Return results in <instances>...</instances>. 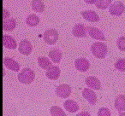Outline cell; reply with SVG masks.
<instances>
[{"label": "cell", "mask_w": 125, "mask_h": 116, "mask_svg": "<svg viewBox=\"0 0 125 116\" xmlns=\"http://www.w3.org/2000/svg\"><path fill=\"white\" fill-rule=\"evenodd\" d=\"M112 0H97L96 2V7L99 9H105L109 8L111 4Z\"/></svg>", "instance_id": "obj_23"}, {"label": "cell", "mask_w": 125, "mask_h": 116, "mask_svg": "<svg viewBox=\"0 0 125 116\" xmlns=\"http://www.w3.org/2000/svg\"><path fill=\"white\" fill-rule=\"evenodd\" d=\"M71 87L69 85H66V84L59 85L56 88V94H57V97H61V98H68L71 94Z\"/></svg>", "instance_id": "obj_4"}, {"label": "cell", "mask_w": 125, "mask_h": 116, "mask_svg": "<svg viewBox=\"0 0 125 116\" xmlns=\"http://www.w3.org/2000/svg\"><path fill=\"white\" fill-rule=\"evenodd\" d=\"M92 54L99 59H104L107 55V45L103 42H95L91 46Z\"/></svg>", "instance_id": "obj_1"}, {"label": "cell", "mask_w": 125, "mask_h": 116, "mask_svg": "<svg viewBox=\"0 0 125 116\" xmlns=\"http://www.w3.org/2000/svg\"><path fill=\"white\" fill-rule=\"evenodd\" d=\"M35 73L31 68H23L18 74V80L21 84L25 85H29L34 80Z\"/></svg>", "instance_id": "obj_2"}, {"label": "cell", "mask_w": 125, "mask_h": 116, "mask_svg": "<svg viewBox=\"0 0 125 116\" xmlns=\"http://www.w3.org/2000/svg\"><path fill=\"white\" fill-rule=\"evenodd\" d=\"M114 106L118 113L125 111V95H119L115 100Z\"/></svg>", "instance_id": "obj_19"}, {"label": "cell", "mask_w": 125, "mask_h": 116, "mask_svg": "<svg viewBox=\"0 0 125 116\" xmlns=\"http://www.w3.org/2000/svg\"><path fill=\"white\" fill-rule=\"evenodd\" d=\"M32 9L33 11L38 13H42L45 10V4L42 0H33L32 1Z\"/></svg>", "instance_id": "obj_21"}, {"label": "cell", "mask_w": 125, "mask_h": 116, "mask_svg": "<svg viewBox=\"0 0 125 116\" xmlns=\"http://www.w3.org/2000/svg\"><path fill=\"white\" fill-rule=\"evenodd\" d=\"M38 64L41 68L47 70L49 68L52 66V62L51 59H49L48 57L40 56L38 57Z\"/></svg>", "instance_id": "obj_20"}, {"label": "cell", "mask_w": 125, "mask_h": 116, "mask_svg": "<svg viewBox=\"0 0 125 116\" xmlns=\"http://www.w3.org/2000/svg\"><path fill=\"white\" fill-rule=\"evenodd\" d=\"M63 107L70 113H75L79 110V105L74 100H66L63 103Z\"/></svg>", "instance_id": "obj_17"}, {"label": "cell", "mask_w": 125, "mask_h": 116, "mask_svg": "<svg viewBox=\"0 0 125 116\" xmlns=\"http://www.w3.org/2000/svg\"><path fill=\"white\" fill-rule=\"evenodd\" d=\"M116 45L117 48L122 51H125V37L122 36L120 38H118V39L116 40Z\"/></svg>", "instance_id": "obj_26"}, {"label": "cell", "mask_w": 125, "mask_h": 116, "mask_svg": "<svg viewBox=\"0 0 125 116\" xmlns=\"http://www.w3.org/2000/svg\"><path fill=\"white\" fill-rule=\"evenodd\" d=\"M90 62L84 57H80L75 61V67L78 71L80 72H87L90 68Z\"/></svg>", "instance_id": "obj_7"}, {"label": "cell", "mask_w": 125, "mask_h": 116, "mask_svg": "<svg viewBox=\"0 0 125 116\" xmlns=\"http://www.w3.org/2000/svg\"><path fill=\"white\" fill-rule=\"evenodd\" d=\"M119 115H120V116H125V111H123V112H120V113H119Z\"/></svg>", "instance_id": "obj_31"}, {"label": "cell", "mask_w": 125, "mask_h": 116, "mask_svg": "<svg viewBox=\"0 0 125 116\" xmlns=\"http://www.w3.org/2000/svg\"><path fill=\"white\" fill-rule=\"evenodd\" d=\"M62 53L58 48H54L52 50H50L49 52V58L52 60V62L53 63H59L62 60Z\"/></svg>", "instance_id": "obj_15"}, {"label": "cell", "mask_w": 125, "mask_h": 116, "mask_svg": "<svg viewBox=\"0 0 125 116\" xmlns=\"http://www.w3.org/2000/svg\"><path fill=\"white\" fill-rule=\"evenodd\" d=\"M3 45L5 48L9 50H15L17 47V43L16 39L12 36L7 34H4L3 36Z\"/></svg>", "instance_id": "obj_12"}, {"label": "cell", "mask_w": 125, "mask_h": 116, "mask_svg": "<svg viewBox=\"0 0 125 116\" xmlns=\"http://www.w3.org/2000/svg\"><path fill=\"white\" fill-rule=\"evenodd\" d=\"M98 115L99 116H111V113L109 108L107 107H101L98 111Z\"/></svg>", "instance_id": "obj_27"}, {"label": "cell", "mask_w": 125, "mask_h": 116, "mask_svg": "<svg viewBox=\"0 0 125 116\" xmlns=\"http://www.w3.org/2000/svg\"><path fill=\"white\" fill-rule=\"evenodd\" d=\"M82 16L86 21L91 22H97L99 21V16L94 10H85L82 12Z\"/></svg>", "instance_id": "obj_16"}, {"label": "cell", "mask_w": 125, "mask_h": 116, "mask_svg": "<svg viewBox=\"0 0 125 116\" xmlns=\"http://www.w3.org/2000/svg\"><path fill=\"white\" fill-rule=\"evenodd\" d=\"M16 21L14 18H8L3 21V29L5 32H11L16 28Z\"/></svg>", "instance_id": "obj_18"}, {"label": "cell", "mask_w": 125, "mask_h": 116, "mask_svg": "<svg viewBox=\"0 0 125 116\" xmlns=\"http://www.w3.org/2000/svg\"><path fill=\"white\" fill-rule=\"evenodd\" d=\"M85 2L88 4H96L97 0H85Z\"/></svg>", "instance_id": "obj_30"}, {"label": "cell", "mask_w": 125, "mask_h": 116, "mask_svg": "<svg viewBox=\"0 0 125 116\" xmlns=\"http://www.w3.org/2000/svg\"><path fill=\"white\" fill-rule=\"evenodd\" d=\"M86 85L89 87V88L93 89V90H101V83L98 78L94 76H89L85 80Z\"/></svg>", "instance_id": "obj_13"}, {"label": "cell", "mask_w": 125, "mask_h": 116, "mask_svg": "<svg viewBox=\"0 0 125 116\" xmlns=\"http://www.w3.org/2000/svg\"><path fill=\"white\" fill-rule=\"evenodd\" d=\"M4 65L7 68L12 70L14 72H19L20 69H21L19 63L15 61L11 57H5V58H4Z\"/></svg>", "instance_id": "obj_11"}, {"label": "cell", "mask_w": 125, "mask_h": 116, "mask_svg": "<svg viewBox=\"0 0 125 116\" xmlns=\"http://www.w3.org/2000/svg\"><path fill=\"white\" fill-rule=\"evenodd\" d=\"M40 17L34 14H31L27 17L26 19V23L28 26L31 27H36L37 25H39L40 23Z\"/></svg>", "instance_id": "obj_22"}, {"label": "cell", "mask_w": 125, "mask_h": 116, "mask_svg": "<svg viewBox=\"0 0 125 116\" xmlns=\"http://www.w3.org/2000/svg\"><path fill=\"white\" fill-rule=\"evenodd\" d=\"M82 96L86 100H87V102L91 105H95L96 102H97V95L93 90V89L89 88V87L88 88H84V90H82Z\"/></svg>", "instance_id": "obj_9"}, {"label": "cell", "mask_w": 125, "mask_h": 116, "mask_svg": "<svg viewBox=\"0 0 125 116\" xmlns=\"http://www.w3.org/2000/svg\"><path fill=\"white\" fill-rule=\"evenodd\" d=\"M10 12L9 10H7L6 9H3V18H4V20H6L8 19V18L10 17Z\"/></svg>", "instance_id": "obj_28"}, {"label": "cell", "mask_w": 125, "mask_h": 116, "mask_svg": "<svg viewBox=\"0 0 125 116\" xmlns=\"http://www.w3.org/2000/svg\"><path fill=\"white\" fill-rule=\"evenodd\" d=\"M125 10V6L122 2H115L111 4L109 7L110 14L111 16H120L123 14Z\"/></svg>", "instance_id": "obj_5"}, {"label": "cell", "mask_w": 125, "mask_h": 116, "mask_svg": "<svg viewBox=\"0 0 125 116\" xmlns=\"http://www.w3.org/2000/svg\"><path fill=\"white\" fill-rule=\"evenodd\" d=\"M115 68L120 72H125V59L120 58L115 62Z\"/></svg>", "instance_id": "obj_25"}, {"label": "cell", "mask_w": 125, "mask_h": 116, "mask_svg": "<svg viewBox=\"0 0 125 116\" xmlns=\"http://www.w3.org/2000/svg\"><path fill=\"white\" fill-rule=\"evenodd\" d=\"M18 50H19V52L21 54L28 55L33 51V46H32V44L30 43L29 40L23 39L20 42L19 45H18Z\"/></svg>", "instance_id": "obj_8"}, {"label": "cell", "mask_w": 125, "mask_h": 116, "mask_svg": "<svg viewBox=\"0 0 125 116\" xmlns=\"http://www.w3.org/2000/svg\"><path fill=\"white\" fill-rule=\"evenodd\" d=\"M83 115H87V116H89L90 115V114H89L88 112H81V113H79V114H77V116H83Z\"/></svg>", "instance_id": "obj_29"}, {"label": "cell", "mask_w": 125, "mask_h": 116, "mask_svg": "<svg viewBox=\"0 0 125 116\" xmlns=\"http://www.w3.org/2000/svg\"><path fill=\"white\" fill-rule=\"evenodd\" d=\"M72 33L76 38H85L87 35V27L83 24H76L72 29Z\"/></svg>", "instance_id": "obj_10"}, {"label": "cell", "mask_w": 125, "mask_h": 116, "mask_svg": "<svg viewBox=\"0 0 125 116\" xmlns=\"http://www.w3.org/2000/svg\"><path fill=\"white\" fill-rule=\"evenodd\" d=\"M59 34L57 33V31L53 28H51V29H47L46 31L43 34V39L48 45H55L57 43V41L58 40Z\"/></svg>", "instance_id": "obj_3"}, {"label": "cell", "mask_w": 125, "mask_h": 116, "mask_svg": "<svg viewBox=\"0 0 125 116\" xmlns=\"http://www.w3.org/2000/svg\"><path fill=\"white\" fill-rule=\"evenodd\" d=\"M50 114L52 116H66V114L64 113V111L58 106H53V107H51Z\"/></svg>", "instance_id": "obj_24"}, {"label": "cell", "mask_w": 125, "mask_h": 116, "mask_svg": "<svg viewBox=\"0 0 125 116\" xmlns=\"http://www.w3.org/2000/svg\"><path fill=\"white\" fill-rule=\"evenodd\" d=\"M87 27V34L92 38L96 40H99V41H104L105 40V37H104V33L99 28L91 26Z\"/></svg>", "instance_id": "obj_6"}, {"label": "cell", "mask_w": 125, "mask_h": 116, "mask_svg": "<svg viewBox=\"0 0 125 116\" xmlns=\"http://www.w3.org/2000/svg\"><path fill=\"white\" fill-rule=\"evenodd\" d=\"M60 73H61V70L57 66H52L51 68H49L48 69L46 70L45 75H46V77L49 79V80H56L59 78Z\"/></svg>", "instance_id": "obj_14"}]
</instances>
